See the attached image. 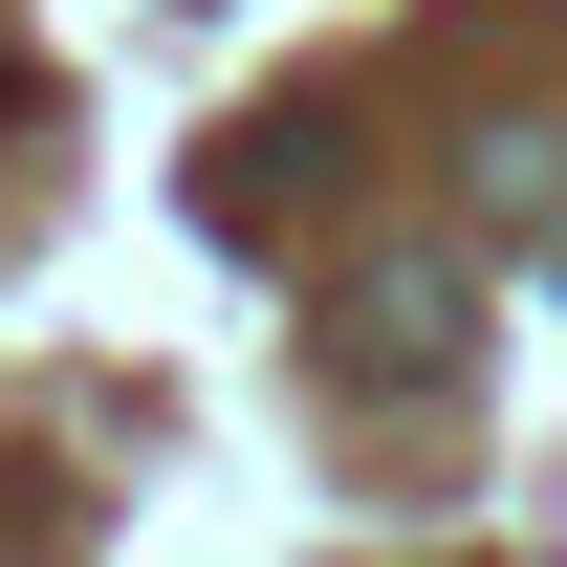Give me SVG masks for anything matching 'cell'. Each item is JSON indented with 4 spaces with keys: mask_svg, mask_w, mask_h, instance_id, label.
<instances>
[{
    "mask_svg": "<svg viewBox=\"0 0 567 567\" xmlns=\"http://www.w3.org/2000/svg\"><path fill=\"white\" fill-rule=\"evenodd\" d=\"M328 371H371V393H436L458 371V262H371V284H328Z\"/></svg>",
    "mask_w": 567,
    "mask_h": 567,
    "instance_id": "cell-1",
    "label": "cell"
}]
</instances>
